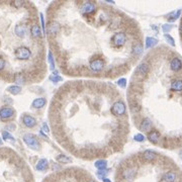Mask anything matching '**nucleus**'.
<instances>
[{"label":"nucleus","mask_w":182,"mask_h":182,"mask_svg":"<svg viewBox=\"0 0 182 182\" xmlns=\"http://www.w3.org/2000/svg\"><path fill=\"white\" fill-rule=\"evenodd\" d=\"M3 138H4V140H7V141H12V142H14V139H13V137L12 136H10L9 134H8V133H6V132H3Z\"/></svg>","instance_id":"27"},{"label":"nucleus","mask_w":182,"mask_h":182,"mask_svg":"<svg viewBox=\"0 0 182 182\" xmlns=\"http://www.w3.org/2000/svg\"><path fill=\"white\" fill-rule=\"evenodd\" d=\"M117 85H118V86H120L122 88H124V86L126 85V80L124 79V78H122V79H119V80L117 81Z\"/></svg>","instance_id":"28"},{"label":"nucleus","mask_w":182,"mask_h":182,"mask_svg":"<svg viewBox=\"0 0 182 182\" xmlns=\"http://www.w3.org/2000/svg\"><path fill=\"white\" fill-rule=\"evenodd\" d=\"M35 168H37L38 171H45L48 168V161L46 159L40 160L39 163L37 164V166H35Z\"/></svg>","instance_id":"17"},{"label":"nucleus","mask_w":182,"mask_h":182,"mask_svg":"<svg viewBox=\"0 0 182 182\" xmlns=\"http://www.w3.org/2000/svg\"><path fill=\"white\" fill-rule=\"evenodd\" d=\"M14 110L10 107H2L0 109V118L1 119H7L10 118L11 116H13Z\"/></svg>","instance_id":"6"},{"label":"nucleus","mask_w":182,"mask_h":182,"mask_svg":"<svg viewBox=\"0 0 182 182\" xmlns=\"http://www.w3.org/2000/svg\"><path fill=\"white\" fill-rule=\"evenodd\" d=\"M23 141H24V143L26 144L28 147H31V149L39 150L40 147H41V145H40L37 137L33 136V135H31V134L24 135V136H23Z\"/></svg>","instance_id":"2"},{"label":"nucleus","mask_w":182,"mask_h":182,"mask_svg":"<svg viewBox=\"0 0 182 182\" xmlns=\"http://www.w3.org/2000/svg\"><path fill=\"white\" fill-rule=\"evenodd\" d=\"M148 139H149V141L151 142V143L157 144L158 142L160 141V134H159V132H157V131H155V130L150 131L149 134H148Z\"/></svg>","instance_id":"8"},{"label":"nucleus","mask_w":182,"mask_h":182,"mask_svg":"<svg viewBox=\"0 0 182 182\" xmlns=\"http://www.w3.org/2000/svg\"><path fill=\"white\" fill-rule=\"evenodd\" d=\"M143 52V46L141 45V43H138L136 46L133 48V54L136 55V56H139V55L142 54Z\"/></svg>","instance_id":"22"},{"label":"nucleus","mask_w":182,"mask_h":182,"mask_svg":"<svg viewBox=\"0 0 182 182\" xmlns=\"http://www.w3.org/2000/svg\"><path fill=\"white\" fill-rule=\"evenodd\" d=\"M8 91H9L10 93H12V94H18V93L22 91V88H20L19 86H10V87L8 88Z\"/></svg>","instance_id":"24"},{"label":"nucleus","mask_w":182,"mask_h":182,"mask_svg":"<svg viewBox=\"0 0 182 182\" xmlns=\"http://www.w3.org/2000/svg\"><path fill=\"white\" fill-rule=\"evenodd\" d=\"M107 166V163L105 160H98L96 163H95V167H96L98 170H105V168H106Z\"/></svg>","instance_id":"21"},{"label":"nucleus","mask_w":182,"mask_h":182,"mask_svg":"<svg viewBox=\"0 0 182 182\" xmlns=\"http://www.w3.org/2000/svg\"><path fill=\"white\" fill-rule=\"evenodd\" d=\"M148 71H149V65L147 63H142L139 67L136 70V73H135V76H140V77H145L148 74Z\"/></svg>","instance_id":"5"},{"label":"nucleus","mask_w":182,"mask_h":182,"mask_svg":"<svg viewBox=\"0 0 182 182\" xmlns=\"http://www.w3.org/2000/svg\"><path fill=\"white\" fill-rule=\"evenodd\" d=\"M44 130H45V132H46V133H49V132H50V131H49V129H48V126H47V124H44Z\"/></svg>","instance_id":"32"},{"label":"nucleus","mask_w":182,"mask_h":182,"mask_svg":"<svg viewBox=\"0 0 182 182\" xmlns=\"http://www.w3.org/2000/svg\"><path fill=\"white\" fill-rule=\"evenodd\" d=\"M0 145H2V141H1V139H0Z\"/></svg>","instance_id":"35"},{"label":"nucleus","mask_w":182,"mask_h":182,"mask_svg":"<svg viewBox=\"0 0 182 182\" xmlns=\"http://www.w3.org/2000/svg\"><path fill=\"white\" fill-rule=\"evenodd\" d=\"M46 98H38L35 99V100H33V106L35 107V108H42V107L44 106V105L46 104Z\"/></svg>","instance_id":"18"},{"label":"nucleus","mask_w":182,"mask_h":182,"mask_svg":"<svg viewBox=\"0 0 182 182\" xmlns=\"http://www.w3.org/2000/svg\"><path fill=\"white\" fill-rule=\"evenodd\" d=\"M134 139L136 140L137 142H143L144 140H145V137H144L142 134H137L136 136L134 137Z\"/></svg>","instance_id":"29"},{"label":"nucleus","mask_w":182,"mask_h":182,"mask_svg":"<svg viewBox=\"0 0 182 182\" xmlns=\"http://www.w3.org/2000/svg\"><path fill=\"white\" fill-rule=\"evenodd\" d=\"M180 158L182 159V150H181V152H180Z\"/></svg>","instance_id":"34"},{"label":"nucleus","mask_w":182,"mask_h":182,"mask_svg":"<svg viewBox=\"0 0 182 182\" xmlns=\"http://www.w3.org/2000/svg\"><path fill=\"white\" fill-rule=\"evenodd\" d=\"M51 80L52 81H54V82H58V81H60V80H62L61 79V77H59V76H55V77H51Z\"/></svg>","instance_id":"31"},{"label":"nucleus","mask_w":182,"mask_h":182,"mask_svg":"<svg viewBox=\"0 0 182 182\" xmlns=\"http://www.w3.org/2000/svg\"><path fill=\"white\" fill-rule=\"evenodd\" d=\"M1 165L0 163V182H31L28 173L22 168V163L9 161L8 164L2 168Z\"/></svg>","instance_id":"1"},{"label":"nucleus","mask_w":182,"mask_h":182,"mask_svg":"<svg viewBox=\"0 0 182 182\" xmlns=\"http://www.w3.org/2000/svg\"><path fill=\"white\" fill-rule=\"evenodd\" d=\"M111 113L116 116H122L126 114V104L122 101H117L111 106Z\"/></svg>","instance_id":"3"},{"label":"nucleus","mask_w":182,"mask_h":182,"mask_svg":"<svg viewBox=\"0 0 182 182\" xmlns=\"http://www.w3.org/2000/svg\"><path fill=\"white\" fill-rule=\"evenodd\" d=\"M143 157H144V159H145V160L149 161V162H151V161H154V160L156 159L157 155H156L155 152L148 150V151H145V152L143 153Z\"/></svg>","instance_id":"16"},{"label":"nucleus","mask_w":182,"mask_h":182,"mask_svg":"<svg viewBox=\"0 0 182 182\" xmlns=\"http://www.w3.org/2000/svg\"><path fill=\"white\" fill-rule=\"evenodd\" d=\"M102 181L103 182H111L108 178H105V177H103V178H102Z\"/></svg>","instance_id":"33"},{"label":"nucleus","mask_w":182,"mask_h":182,"mask_svg":"<svg viewBox=\"0 0 182 182\" xmlns=\"http://www.w3.org/2000/svg\"><path fill=\"white\" fill-rule=\"evenodd\" d=\"M181 33H182V26H181Z\"/></svg>","instance_id":"37"},{"label":"nucleus","mask_w":182,"mask_h":182,"mask_svg":"<svg viewBox=\"0 0 182 182\" xmlns=\"http://www.w3.org/2000/svg\"><path fill=\"white\" fill-rule=\"evenodd\" d=\"M158 44V40L154 39V38H147L146 39V48L150 49L152 47L156 46Z\"/></svg>","instance_id":"20"},{"label":"nucleus","mask_w":182,"mask_h":182,"mask_svg":"<svg viewBox=\"0 0 182 182\" xmlns=\"http://www.w3.org/2000/svg\"><path fill=\"white\" fill-rule=\"evenodd\" d=\"M97 7H96V4L94 3V2H85V3H83V5H82L81 7V11L83 14H90V13H94L95 11H96Z\"/></svg>","instance_id":"4"},{"label":"nucleus","mask_w":182,"mask_h":182,"mask_svg":"<svg viewBox=\"0 0 182 182\" xmlns=\"http://www.w3.org/2000/svg\"><path fill=\"white\" fill-rule=\"evenodd\" d=\"M181 182H182V180H181Z\"/></svg>","instance_id":"38"},{"label":"nucleus","mask_w":182,"mask_h":182,"mask_svg":"<svg viewBox=\"0 0 182 182\" xmlns=\"http://www.w3.org/2000/svg\"><path fill=\"white\" fill-rule=\"evenodd\" d=\"M59 31H60V24L57 22H50L49 24V33L53 35H56L57 33H59Z\"/></svg>","instance_id":"9"},{"label":"nucleus","mask_w":182,"mask_h":182,"mask_svg":"<svg viewBox=\"0 0 182 182\" xmlns=\"http://www.w3.org/2000/svg\"><path fill=\"white\" fill-rule=\"evenodd\" d=\"M170 68L172 71H175V72L181 70L182 69V61L178 58V57L173 58L170 63Z\"/></svg>","instance_id":"7"},{"label":"nucleus","mask_w":182,"mask_h":182,"mask_svg":"<svg viewBox=\"0 0 182 182\" xmlns=\"http://www.w3.org/2000/svg\"><path fill=\"white\" fill-rule=\"evenodd\" d=\"M172 27H173V25H171V24H164V25H162L163 31H164V33H166V35H167V33H169V31L172 29Z\"/></svg>","instance_id":"25"},{"label":"nucleus","mask_w":182,"mask_h":182,"mask_svg":"<svg viewBox=\"0 0 182 182\" xmlns=\"http://www.w3.org/2000/svg\"><path fill=\"white\" fill-rule=\"evenodd\" d=\"M151 128H152L151 120H150L149 118H144V119L142 120L141 124H140V129H141L142 131H144V132H149V131L151 130Z\"/></svg>","instance_id":"11"},{"label":"nucleus","mask_w":182,"mask_h":182,"mask_svg":"<svg viewBox=\"0 0 182 182\" xmlns=\"http://www.w3.org/2000/svg\"><path fill=\"white\" fill-rule=\"evenodd\" d=\"M171 89L173 91H182V79H175L171 82Z\"/></svg>","instance_id":"14"},{"label":"nucleus","mask_w":182,"mask_h":182,"mask_svg":"<svg viewBox=\"0 0 182 182\" xmlns=\"http://www.w3.org/2000/svg\"><path fill=\"white\" fill-rule=\"evenodd\" d=\"M49 61H50V63H51V68H52V70H54V68H55V65H54V60H53L52 53H51V52H50V54H49Z\"/></svg>","instance_id":"30"},{"label":"nucleus","mask_w":182,"mask_h":182,"mask_svg":"<svg viewBox=\"0 0 182 182\" xmlns=\"http://www.w3.org/2000/svg\"><path fill=\"white\" fill-rule=\"evenodd\" d=\"M164 37H165V39H166V41L168 42V43L170 44L171 46H173V47L175 46V43H174V39H173V38L171 37V35H165Z\"/></svg>","instance_id":"26"},{"label":"nucleus","mask_w":182,"mask_h":182,"mask_svg":"<svg viewBox=\"0 0 182 182\" xmlns=\"http://www.w3.org/2000/svg\"><path fill=\"white\" fill-rule=\"evenodd\" d=\"M57 161H59L60 163H71L72 159L65 155H59L58 157H57Z\"/></svg>","instance_id":"23"},{"label":"nucleus","mask_w":182,"mask_h":182,"mask_svg":"<svg viewBox=\"0 0 182 182\" xmlns=\"http://www.w3.org/2000/svg\"><path fill=\"white\" fill-rule=\"evenodd\" d=\"M31 35H33L35 39H41L42 38V31H41V28H40L39 24H33V26H31Z\"/></svg>","instance_id":"12"},{"label":"nucleus","mask_w":182,"mask_h":182,"mask_svg":"<svg viewBox=\"0 0 182 182\" xmlns=\"http://www.w3.org/2000/svg\"><path fill=\"white\" fill-rule=\"evenodd\" d=\"M22 122H23V124H24V126H27V128H33V126H35V124H37L35 118L31 115H27V114L23 116Z\"/></svg>","instance_id":"10"},{"label":"nucleus","mask_w":182,"mask_h":182,"mask_svg":"<svg viewBox=\"0 0 182 182\" xmlns=\"http://www.w3.org/2000/svg\"><path fill=\"white\" fill-rule=\"evenodd\" d=\"M181 12H182V10H181V9H178V10H176V11L172 12V13H171L170 15H169L168 22H175L176 19H178L179 16H180V14H181Z\"/></svg>","instance_id":"19"},{"label":"nucleus","mask_w":182,"mask_h":182,"mask_svg":"<svg viewBox=\"0 0 182 182\" xmlns=\"http://www.w3.org/2000/svg\"><path fill=\"white\" fill-rule=\"evenodd\" d=\"M175 180H176V173L173 172V171H169L163 175V181L164 182H175Z\"/></svg>","instance_id":"13"},{"label":"nucleus","mask_w":182,"mask_h":182,"mask_svg":"<svg viewBox=\"0 0 182 182\" xmlns=\"http://www.w3.org/2000/svg\"><path fill=\"white\" fill-rule=\"evenodd\" d=\"M90 182H96V181H93V180H92V181H90Z\"/></svg>","instance_id":"36"},{"label":"nucleus","mask_w":182,"mask_h":182,"mask_svg":"<svg viewBox=\"0 0 182 182\" xmlns=\"http://www.w3.org/2000/svg\"><path fill=\"white\" fill-rule=\"evenodd\" d=\"M137 171L136 169L134 168H129L126 169V170L124 171V173H122V175H124V177L126 179H128V180H130V179H133L135 177V175H136Z\"/></svg>","instance_id":"15"}]
</instances>
